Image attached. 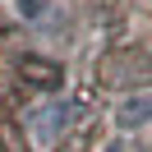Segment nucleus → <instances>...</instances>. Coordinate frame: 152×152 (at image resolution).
I'll return each mask as SVG.
<instances>
[{
    "mask_svg": "<svg viewBox=\"0 0 152 152\" xmlns=\"http://www.w3.org/2000/svg\"><path fill=\"white\" fill-rule=\"evenodd\" d=\"M65 124H69V102H51V106H42V111H32L28 129H32V138H37V148L51 152V143L65 134Z\"/></svg>",
    "mask_w": 152,
    "mask_h": 152,
    "instance_id": "nucleus-1",
    "label": "nucleus"
},
{
    "mask_svg": "<svg viewBox=\"0 0 152 152\" xmlns=\"http://www.w3.org/2000/svg\"><path fill=\"white\" fill-rule=\"evenodd\" d=\"M115 124H120V129H143V124H152V92L124 97V102L115 106Z\"/></svg>",
    "mask_w": 152,
    "mask_h": 152,
    "instance_id": "nucleus-2",
    "label": "nucleus"
},
{
    "mask_svg": "<svg viewBox=\"0 0 152 152\" xmlns=\"http://www.w3.org/2000/svg\"><path fill=\"white\" fill-rule=\"evenodd\" d=\"M14 5H19L23 19H42V14H46V0H14Z\"/></svg>",
    "mask_w": 152,
    "mask_h": 152,
    "instance_id": "nucleus-3",
    "label": "nucleus"
}]
</instances>
